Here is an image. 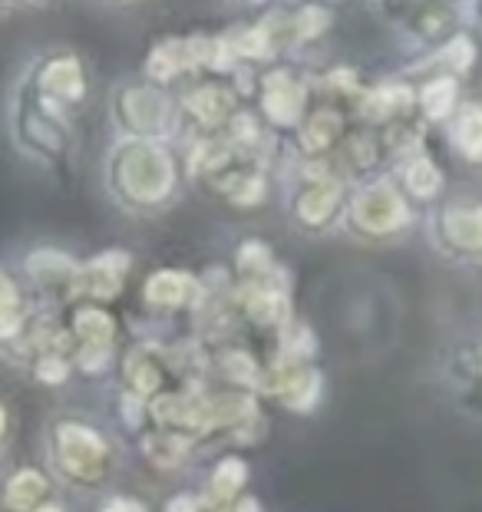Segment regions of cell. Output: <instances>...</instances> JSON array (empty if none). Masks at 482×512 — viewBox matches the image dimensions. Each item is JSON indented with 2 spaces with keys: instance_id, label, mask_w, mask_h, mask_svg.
Listing matches in <instances>:
<instances>
[{
  "instance_id": "obj_1",
  "label": "cell",
  "mask_w": 482,
  "mask_h": 512,
  "mask_svg": "<svg viewBox=\"0 0 482 512\" xmlns=\"http://www.w3.org/2000/svg\"><path fill=\"white\" fill-rule=\"evenodd\" d=\"M43 466L73 493H103L123 470V443L106 423L83 413H53L43 423Z\"/></svg>"
},
{
  "instance_id": "obj_2",
  "label": "cell",
  "mask_w": 482,
  "mask_h": 512,
  "mask_svg": "<svg viewBox=\"0 0 482 512\" xmlns=\"http://www.w3.org/2000/svg\"><path fill=\"white\" fill-rule=\"evenodd\" d=\"M258 397L281 403L291 413H314L324 400V374L314 361H298V357L278 354L261 367Z\"/></svg>"
},
{
  "instance_id": "obj_3",
  "label": "cell",
  "mask_w": 482,
  "mask_h": 512,
  "mask_svg": "<svg viewBox=\"0 0 482 512\" xmlns=\"http://www.w3.org/2000/svg\"><path fill=\"white\" fill-rule=\"evenodd\" d=\"M60 499V483L47 466L20 463L0 476V512H37Z\"/></svg>"
},
{
  "instance_id": "obj_4",
  "label": "cell",
  "mask_w": 482,
  "mask_h": 512,
  "mask_svg": "<svg viewBox=\"0 0 482 512\" xmlns=\"http://www.w3.org/2000/svg\"><path fill=\"white\" fill-rule=\"evenodd\" d=\"M136 446H139V456L146 460L152 470L162 473V476H175V473H185L195 460V453L202 450L199 443L189 440L185 433H175L166 427H142L136 433Z\"/></svg>"
},
{
  "instance_id": "obj_5",
  "label": "cell",
  "mask_w": 482,
  "mask_h": 512,
  "mask_svg": "<svg viewBox=\"0 0 482 512\" xmlns=\"http://www.w3.org/2000/svg\"><path fill=\"white\" fill-rule=\"evenodd\" d=\"M119 377H123V390H129V394H136V397L152 400L156 394L166 390L172 374H169L166 357H162L159 347L139 344V347H129V351L123 354Z\"/></svg>"
},
{
  "instance_id": "obj_6",
  "label": "cell",
  "mask_w": 482,
  "mask_h": 512,
  "mask_svg": "<svg viewBox=\"0 0 482 512\" xmlns=\"http://www.w3.org/2000/svg\"><path fill=\"white\" fill-rule=\"evenodd\" d=\"M142 298L156 314L195 311L205 301V288L185 271H156L142 288Z\"/></svg>"
},
{
  "instance_id": "obj_7",
  "label": "cell",
  "mask_w": 482,
  "mask_h": 512,
  "mask_svg": "<svg viewBox=\"0 0 482 512\" xmlns=\"http://www.w3.org/2000/svg\"><path fill=\"white\" fill-rule=\"evenodd\" d=\"M248 476H251V466H248L245 456L228 450L212 463V470H208L199 493L205 496L208 509H222V506L232 503V499H238L241 493H245Z\"/></svg>"
},
{
  "instance_id": "obj_8",
  "label": "cell",
  "mask_w": 482,
  "mask_h": 512,
  "mask_svg": "<svg viewBox=\"0 0 482 512\" xmlns=\"http://www.w3.org/2000/svg\"><path fill=\"white\" fill-rule=\"evenodd\" d=\"M123 281H126V258L106 255L100 261H90V265L76 268L70 291L76 298H86V301H109L123 291Z\"/></svg>"
},
{
  "instance_id": "obj_9",
  "label": "cell",
  "mask_w": 482,
  "mask_h": 512,
  "mask_svg": "<svg viewBox=\"0 0 482 512\" xmlns=\"http://www.w3.org/2000/svg\"><path fill=\"white\" fill-rule=\"evenodd\" d=\"M123 182L136 199H159L172 185L169 159L152 149H136L123 166Z\"/></svg>"
},
{
  "instance_id": "obj_10",
  "label": "cell",
  "mask_w": 482,
  "mask_h": 512,
  "mask_svg": "<svg viewBox=\"0 0 482 512\" xmlns=\"http://www.w3.org/2000/svg\"><path fill=\"white\" fill-rule=\"evenodd\" d=\"M354 219L367 235H387L407 222V212H403L400 195L387 189V185H380V189L360 195V202L354 205Z\"/></svg>"
},
{
  "instance_id": "obj_11",
  "label": "cell",
  "mask_w": 482,
  "mask_h": 512,
  "mask_svg": "<svg viewBox=\"0 0 482 512\" xmlns=\"http://www.w3.org/2000/svg\"><path fill=\"white\" fill-rule=\"evenodd\" d=\"M30 321H34V308H30L24 288L0 268V351L14 344Z\"/></svg>"
},
{
  "instance_id": "obj_12",
  "label": "cell",
  "mask_w": 482,
  "mask_h": 512,
  "mask_svg": "<svg viewBox=\"0 0 482 512\" xmlns=\"http://www.w3.org/2000/svg\"><path fill=\"white\" fill-rule=\"evenodd\" d=\"M449 384L459 397H482V341H463L449 354Z\"/></svg>"
},
{
  "instance_id": "obj_13",
  "label": "cell",
  "mask_w": 482,
  "mask_h": 512,
  "mask_svg": "<svg viewBox=\"0 0 482 512\" xmlns=\"http://www.w3.org/2000/svg\"><path fill=\"white\" fill-rule=\"evenodd\" d=\"M443 235L456 252H482V209H449Z\"/></svg>"
},
{
  "instance_id": "obj_14",
  "label": "cell",
  "mask_w": 482,
  "mask_h": 512,
  "mask_svg": "<svg viewBox=\"0 0 482 512\" xmlns=\"http://www.w3.org/2000/svg\"><path fill=\"white\" fill-rule=\"evenodd\" d=\"M337 202H341V189H337L334 182H324V185L317 182L314 189L301 199V205H298L301 212L298 215L308 225H324L334 215V205Z\"/></svg>"
},
{
  "instance_id": "obj_15",
  "label": "cell",
  "mask_w": 482,
  "mask_h": 512,
  "mask_svg": "<svg viewBox=\"0 0 482 512\" xmlns=\"http://www.w3.org/2000/svg\"><path fill=\"white\" fill-rule=\"evenodd\" d=\"M456 146L473 159L482 156V110H466L456 119Z\"/></svg>"
},
{
  "instance_id": "obj_16",
  "label": "cell",
  "mask_w": 482,
  "mask_h": 512,
  "mask_svg": "<svg viewBox=\"0 0 482 512\" xmlns=\"http://www.w3.org/2000/svg\"><path fill=\"white\" fill-rule=\"evenodd\" d=\"M453 96H456L453 80H436V83L426 86L423 106H426V110H430L433 116H443V113H449V106H453Z\"/></svg>"
},
{
  "instance_id": "obj_17",
  "label": "cell",
  "mask_w": 482,
  "mask_h": 512,
  "mask_svg": "<svg viewBox=\"0 0 482 512\" xmlns=\"http://www.w3.org/2000/svg\"><path fill=\"white\" fill-rule=\"evenodd\" d=\"M436 182H440V172L433 169V162H413V166L407 169V185L413 192H420V195H433L436 192Z\"/></svg>"
},
{
  "instance_id": "obj_18",
  "label": "cell",
  "mask_w": 482,
  "mask_h": 512,
  "mask_svg": "<svg viewBox=\"0 0 482 512\" xmlns=\"http://www.w3.org/2000/svg\"><path fill=\"white\" fill-rule=\"evenodd\" d=\"M162 512H212V509H208L202 493H189V489H182V493H175V496L166 499Z\"/></svg>"
},
{
  "instance_id": "obj_19",
  "label": "cell",
  "mask_w": 482,
  "mask_h": 512,
  "mask_svg": "<svg viewBox=\"0 0 482 512\" xmlns=\"http://www.w3.org/2000/svg\"><path fill=\"white\" fill-rule=\"evenodd\" d=\"M96 512H152V509L133 496H106V499H100Z\"/></svg>"
},
{
  "instance_id": "obj_20",
  "label": "cell",
  "mask_w": 482,
  "mask_h": 512,
  "mask_svg": "<svg viewBox=\"0 0 482 512\" xmlns=\"http://www.w3.org/2000/svg\"><path fill=\"white\" fill-rule=\"evenodd\" d=\"M212 512H265L261 509V503L251 493H241L238 499H232L228 506H222V509H212Z\"/></svg>"
},
{
  "instance_id": "obj_21",
  "label": "cell",
  "mask_w": 482,
  "mask_h": 512,
  "mask_svg": "<svg viewBox=\"0 0 482 512\" xmlns=\"http://www.w3.org/2000/svg\"><path fill=\"white\" fill-rule=\"evenodd\" d=\"M10 437H14V417H10V410H7V403L0 400V453L7 450V443Z\"/></svg>"
},
{
  "instance_id": "obj_22",
  "label": "cell",
  "mask_w": 482,
  "mask_h": 512,
  "mask_svg": "<svg viewBox=\"0 0 482 512\" xmlns=\"http://www.w3.org/2000/svg\"><path fill=\"white\" fill-rule=\"evenodd\" d=\"M37 512H67V509H63V503H60V499H53V503H47V506H40Z\"/></svg>"
}]
</instances>
